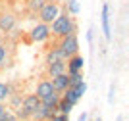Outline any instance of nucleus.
Returning a JSON list of instances; mask_svg holds the SVG:
<instances>
[{"instance_id": "20", "label": "nucleus", "mask_w": 129, "mask_h": 121, "mask_svg": "<svg viewBox=\"0 0 129 121\" xmlns=\"http://www.w3.org/2000/svg\"><path fill=\"white\" fill-rule=\"evenodd\" d=\"M8 100H10V110H16V108H19L23 102V96L21 94H14L12 92L10 96H8Z\"/></svg>"}, {"instance_id": "14", "label": "nucleus", "mask_w": 129, "mask_h": 121, "mask_svg": "<svg viewBox=\"0 0 129 121\" xmlns=\"http://www.w3.org/2000/svg\"><path fill=\"white\" fill-rule=\"evenodd\" d=\"M58 100H60V92H50V94H46V96H43L41 98V104L43 106H48V108H54L56 110V104H58Z\"/></svg>"}, {"instance_id": "13", "label": "nucleus", "mask_w": 129, "mask_h": 121, "mask_svg": "<svg viewBox=\"0 0 129 121\" xmlns=\"http://www.w3.org/2000/svg\"><path fill=\"white\" fill-rule=\"evenodd\" d=\"M62 98H66V100L70 102L73 108H75V106L79 104V100H81L79 96H77V92H75V89H73V87H68V89L62 92Z\"/></svg>"}, {"instance_id": "6", "label": "nucleus", "mask_w": 129, "mask_h": 121, "mask_svg": "<svg viewBox=\"0 0 129 121\" xmlns=\"http://www.w3.org/2000/svg\"><path fill=\"white\" fill-rule=\"evenodd\" d=\"M100 25H102L104 38L110 41V38H112V27H110V4H102V12H100Z\"/></svg>"}, {"instance_id": "31", "label": "nucleus", "mask_w": 129, "mask_h": 121, "mask_svg": "<svg viewBox=\"0 0 129 121\" xmlns=\"http://www.w3.org/2000/svg\"><path fill=\"white\" fill-rule=\"evenodd\" d=\"M116 121H123V115H118V119Z\"/></svg>"}, {"instance_id": "32", "label": "nucleus", "mask_w": 129, "mask_h": 121, "mask_svg": "<svg viewBox=\"0 0 129 121\" xmlns=\"http://www.w3.org/2000/svg\"><path fill=\"white\" fill-rule=\"evenodd\" d=\"M44 2H60V0H44Z\"/></svg>"}, {"instance_id": "35", "label": "nucleus", "mask_w": 129, "mask_h": 121, "mask_svg": "<svg viewBox=\"0 0 129 121\" xmlns=\"http://www.w3.org/2000/svg\"><path fill=\"white\" fill-rule=\"evenodd\" d=\"M0 42H4V41H2V35H0Z\"/></svg>"}, {"instance_id": "29", "label": "nucleus", "mask_w": 129, "mask_h": 121, "mask_svg": "<svg viewBox=\"0 0 129 121\" xmlns=\"http://www.w3.org/2000/svg\"><path fill=\"white\" fill-rule=\"evenodd\" d=\"M77 121H89V113H87V111H83V113L79 115V119H77Z\"/></svg>"}, {"instance_id": "17", "label": "nucleus", "mask_w": 129, "mask_h": 121, "mask_svg": "<svg viewBox=\"0 0 129 121\" xmlns=\"http://www.w3.org/2000/svg\"><path fill=\"white\" fill-rule=\"evenodd\" d=\"M71 110H73V106L66 100V98H62V94H60V100H58V104H56V111H60V113H68V115H70Z\"/></svg>"}, {"instance_id": "33", "label": "nucleus", "mask_w": 129, "mask_h": 121, "mask_svg": "<svg viewBox=\"0 0 129 121\" xmlns=\"http://www.w3.org/2000/svg\"><path fill=\"white\" fill-rule=\"evenodd\" d=\"M31 121H44V119H31Z\"/></svg>"}, {"instance_id": "4", "label": "nucleus", "mask_w": 129, "mask_h": 121, "mask_svg": "<svg viewBox=\"0 0 129 121\" xmlns=\"http://www.w3.org/2000/svg\"><path fill=\"white\" fill-rule=\"evenodd\" d=\"M50 38V25L39 21L37 25L31 27L29 31V42H46Z\"/></svg>"}, {"instance_id": "15", "label": "nucleus", "mask_w": 129, "mask_h": 121, "mask_svg": "<svg viewBox=\"0 0 129 121\" xmlns=\"http://www.w3.org/2000/svg\"><path fill=\"white\" fill-rule=\"evenodd\" d=\"M56 60H64V58H62L58 46L54 44V48H48L46 54H44V63H52V62H56Z\"/></svg>"}, {"instance_id": "18", "label": "nucleus", "mask_w": 129, "mask_h": 121, "mask_svg": "<svg viewBox=\"0 0 129 121\" xmlns=\"http://www.w3.org/2000/svg\"><path fill=\"white\" fill-rule=\"evenodd\" d=\"M64 10L68 12L70 16H77V14H79V10H81V6H79V2H77V0H66Z\"/></svg>"}, {"instance_id": "11", "label": "nucleus", "mask_w": 129, "mask_h": 121, "mask_svg": "<svg viewBox=\"0 0 129 121\" xmlns=\"http://www.w3.org/2000/svg\"><path fill=\"white\" fill-rule=\"evenodd\" d=\"M50 92H54V87L52 83H50V79H43L37 83V89H35V94L39 96V98H43V96L50 94Z\"/></svg>"}, {"instance_id": "3", "label": "nucleus", "mask_w": 129, "mask_h": 121, "mask_svg": "<svg viewBox=\"0 0 129 121\" xmlns=\"http://www.w3.org/2000/svg\"><path fill=\"white\" fill-rule=\"evenodd\" d=\"M64 10V6L60 4V2H44L43 4V8L37 12V16H39V19L43 21V23H52V19L54 17H58V14Z\"/></svg>"}, {"instance_id": "16", "label": "nucleus", "mask_w": 129, "mask_h": 121, "mask_svg": "<svg viewBox=\"0 0 129 121\" xmlns=\"http://www.w3.org/2000/svg\"><path fill=\"white\" fill-rule=\"evenodd\" d=\"M14 113H16L17 121H31V119H33V113L27 110V108H23V106L16 108V110H14Z\"/></svg>"}, {"instance_id": "25", "label": "nucleus", "mask_w": 129, "mask_h": 121, "mask_svg": "<svg viewBox=\"0 0 129 121\" xmlns=\"http://www.w3.org/2000/svg\"><path fill=\"white\" fill-rule=\"evenodd\" d=\"M46 121H70V115H68V113H60V111H54V113H52V115H50Z\"/></svg>"}, {"instance_id": "24", "label": "nucleus", "mask_w": 129, "mask_h": 121, "mask_svg": "<svg viewBox=\"0 0 129 121\" xmlns=\"http://www.w3.org/2000/svg\"><path fill=\"white\" fill-rule=\"evenodd\" d=\"M81 81H85V77H83V71H77V73H71V75H70V87H73V85L81 83Z\"/></svg>"}, {"instance_id": "7", "label": "nucleus", "mask_w": 129, "mask_h": 121, "mask_svg": "<svg viewBox=\"0 0 129 121\" xmlns=\"http://www.w3.org/2000/svg\"><path fill=\"white\" fill-rule=\"evenodd\" d=\"M16 23H17V17L10 12H4L0 14V31L2 33H12L16 29Z\"/></svg>"}, {"instance_id": "22", "label": "nucleus", "mask_w": 129, "mask_h": 121, "mask_svg": "<svg viewBox=\"0 0 129 121\" xmlns=\"http://www.w3.org/2000/svg\"><path fill=\"white\" fill-rule=\"evenodd\" d=\"M6 60H8V46L0 42V69L6 67Z\"/></svg>"}, {"instance_id": "27", "label": "nucleus", "mask_w": 129, "mask_h": 121, "mask_svg": "<svg viewBox=\"0 0 129 121\" xmlns=\"http://www.w3.org/2000/svg\"><path fill=\"white\" fill-rule=\"evenodd\" d=\"M114 94H116V85H110V94H108V102H110V104H112L114 102Z\"/></svg>"}, {"instance_id": "5", "label": "nucleus", "mask_w": 129, "mask_h": 121, "mask_svg": "<svg viewBox=\"0 0 129 121\" xmlns=\"http://www.w3.org/2000/svg\"><path fill=\"white\" fill-rule=\"evenodd\" d=\"M85 67V58L81 54H73L66 60V73L71 75V73H77V71H83Z\"/></svg>"}, {"instance_id": "9", "label": "nucleus", "mask_w": 129, "mask_h": 121, "mask_svg": "<svg viewBox=\"0 0 129 121\" xmlns=\"http://www.w3.org/2000/svg\"><path fill=\"white\" fill-rule=\"evenodd\" d=\"M66 73V60H56L52 63H46V75L54 77V75Z\"/></svg>"}, {"instance_id": "28", "label": "nucleus", "mask_w": 129, "mask_h": 121, "mask_svg": "<svg viewBox=\"0 0 129 121\" xmlns=\"http://www.w3.org/2000/svg\"><path fill=\"white\" fill-rule=\"evenodd\" d=\"M92 33H94L92 29H89V31H87V42H89V44L92 42Z\"/></svg>"}, {"instance_id": "1", "label": "nucleus", "mask_w": 129, "mask_h": 121, "mask_svg": "<svg viewBox=\"0 0 129 121\" xmlns=\"http://www.w3.org/2000/svg\"><path fill=\"white\" fill-rule=\"evenodd\" d=\"M71 33H77V21L66 10H62L58 14V17H54L52 23H50V35L54 38H62L71 35Z\"/></svg>"}, {"instance_id": "30", "label": "nucleus", "mask_w": 129, "mask_h": 121, "mask_svg": "<svg viewBox=\"0 0 129 121\" xmlns=\"http://www.w3.org/2000/svg\"><path fill=\"white\" fill-rule=\"evenodd\" d=\"M4 110H6V106H4V102H0V115L4 113Z\"/></svg>"}, {"instance_id": "2", "label": "nucleus", "mask_w": 129, "mask_h": 121, "mask_svg": "<svg viewBox=\"0 0 129 121\" xmlns=\"http://www.w3.org/2000/svg\"><path fill=\"white\" fill-rule=\"evenodd\" d=\"M56 46H58V50H60V54H62L64 60H68L73 54H79V38H77V33H71L68 37L58 38Z\"/></svg>"}, {"instance_id": "21", "label": "nucleus", "mask_w": 129, "mask_h": 121, "mask_svg": "<svg viewBox=\"0 0 129 121\" xmlns=\"http://www.w3.org/2000/svg\"><path fill=\"white\" fill-rule=\"evenodd\" d=\"M44 0H27V8H29V12H33V14H37L41 8H43Z\"/></svg>"}, {"instance_id": "10", "label": "nucleus", "mask_w": 129, "mask_h": 121, "mask_svg": "<svg viewBox=\"0 0 129 121\" xmlns=\"http://www.w3.org/2000/svg\"><path fill=\"white\" fill-rule=\"evenodd\" d=\"M21 106L23 108H27V110L31 111H35L39 108V106H41V98H39L37 94H35V92H31V94H27V96H23V102H21Z\"/></svg>"}, {"instance_id": "8", "label": "nucleus", "mask_w": 129, "mask_h": 121, "mask_svg": "<svg viewBox=\"0 0 129 121\" xmlns=\"http://www.w3.org/2000/svg\"><path fill=\"white\" fill-rule=\"evenodd\" d=\"M50 83H52L54 90L56 92H64L68 87H70V75L68 73H60V75H54V77H50Z\"/></svg>"}, {"instance_id": "34", "label": "nucleus", "mask_w": 129, "mask_h": 121, "mask_svg": "<svg viewBox=\"0 0 129 121\" xmlns=\"http://www.w3.org/2000/svg\"><path fill=\"white\" fill-rule=\"evenodd\" d=\"M96 121H102V117H96Z\"/></svg>"}, {"instance_id": "26", "label": "nucleus", "mask_w": 129, "mask_h": 121, "mask_svg": "<svg viewBox=\"0 0 129 121\" xmlns=\"http://www.w3.org/2000/svg\"><path fill=\"white\" fill-rule=\"evenodd\" d=\"M73 89H75L77 96H79V98H83V94H85V92H87V83H85V81H81V83L73 85Z\"/></svg>"}, {"instance_id": "19", "label": "nucleus", "mask_w": 129, "mask_h": 121, "mask_svg": "<svg viewBox=\"0 0 129 121\" xmlns=\"http://www.w3.org/2000/svg\"><path fill=\"white\" fill-rule=\"evenodd\" d=\"M10 94H12V85L0 81V102H6Z\"/></svg>"}, {"instance_id": "12", "label": "nucleus", "mask_w": 129, "mask_h": 121, "mask_svg": "<svg viewBox=\"0 0 129 121\" xmlns=\"http://www.w3.org/2000/svg\"><path fill=\"white\" fill-rule=\"evenodd\" d=\"M54 111H56L54 108H48V106H43V104H41L37 110L33 111V119H44V121H46Z\"/></svg>"}, {"instance_id": "23", "label": "nucleus", "mask_w": 129, "mask_h": 121, "mask_svg": "<svg viewBox=\"0 0 129 121\" xmlns=\"http://www.w3.org/2000/svg\"><path fill=\"white\" fill-rule=\"evenodd\" d=\"M0 121H17L16 113H14V110H10V108H6L4 113L0 115Z\"/></svg>"}]
</instances>
